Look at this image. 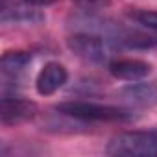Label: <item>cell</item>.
<instances>
[{"mask_svg": "<svg viewBox=\"0 0 157 157\" xmlns=\"http://www.w3.org/2000/svg\"><path fill=\"white\" fill-rule=\"evenodd\" d=\"M118 43L128 48H153L157 46V35H148L140 32H129L118 37Z\"/></svg>", "mask_w": 157, "mask_h": 157, "instance_id": "30bf717a", "label": "cell"}, {"mask_svg": "<svg viewBox=\"0 0 157 157\" xmlns=\"http://www.w3.org/2000/svg\"><path fill=\"white\" fill-rule=\"evenodd\" d=\"M0 21L4 24H39L44 21V15L26 0H17L15 4L2 0V4H0Z\"/></svg>", "mask_w": 157, "mask_h": 157, "instance_id": "5b68a950", "label": "cell"}, {"mask_svg": "<svg viewBox=\"0 0 157 157\" xmlns=\"http://www.w3.org/2000/svg\"><path fill=\"white\" fill-rule=\"evenodd\" d=\"M124 102L137 107H151L157 104V82L129 83L117 93Z\"/></svg>", "mask_w": 157, "mask_h": 157, "instance_id": "52a82bcc", "label": "cell"}, {"mask_svg": "<svg viewBox=\"0 0 157 157\" xmlns=\"http://www.w3.org/2000/svg\"><path fill=\"white\" fill-rule=\"evenodd\" d=\"M78 4H82L83 8H104L109 4V0H76Z\"/></svg>", "mask_w": 157, "mask_h": 157, "instance_id": "7c38bea8", "label": "cell"}, {"mask_svg": "<svg viewBox=\"0 0 157 157\" xmlns=\"http://www.w3.org/2000/svg\"><path fill=\"white\" fill-rule=\"evenodd\" d=\"M107 155L117 157H155L157 155V129L124 131L113 137L105 148Z\"/></svg>", "mask_w": 157, "mask_h": 157, "instance_id": "6da1fadb", "label": "cell"}, {"mask_svg": "<svg viewBox=\"0 0 157 157\" xmlns=\"http://www.w3.org/2000/svg\"><path fill=\"white\" fill-rule=\"evenodd\" d=\"M109 72L122 82H140L151 72V65L142 59H118L109 63Z\"/></svg>", "mask_w": 157, "mask_h": 157, "instance_id": "ba28073f", "label": "cell"}, {"mask_svg": "<svg viewBox=\"0 0 157 157\" xmlns=\"http://www.w3.org/2000/svg\"><path fill=\"white\" fill-rule=\"evenodd\" d=\"M37 115V104L17 98V96H4L0 102V122L4 126H17L32 120Z\"/></svg>", "mask_w": 157, "mask_h": 157, "instance_id": "277c9868", "label": "cell"}, {"mask_svg": "<svg viewBox=\"0 0 157 157\" xmlns=\"http://www.w3.org/2000/svg\"><path fill=\"white\" fill-rule=\"evenodd\" d=\"M59 113L80 118V120H94V122H128L131 120V113L128 109L94 102H65L56 107Z\"/></svg>", "mask_w": 157, "mask_h": 157, "instance_id": "7a4b0ae2", "label": "cell"}, {"mask_svg": "<svg viewBox=\"0 0 157 157\" xmlns=\"http://www.w3.org/2000/svg\"><path fill=\"white\" fill-rule=\"evenodd\" d=\"M68 48L82 59L93 63H105L115 54V43L96 33H74L67 41Z\"/></svg>", "mask_w": 157, "mask_h": 157, "instance_id": "3957f363", "label": "cell"}, {"mask_svg": "<svg viewBox=\"0 0 157 157\" xmlns=\"http://www.w3.org/2000/svg\"><path fill=\"white\" fill-rule=\"evenodd\" d=\"M30 63L32 56L28 52H6L0 61V68H2L4 78H17L26 70Z\"/></svg>", "mask_w": 157, "mask_h": 157, "instance_id": "9c48e42d", "label": "cell"}, {"mask_svg": "<svg viewBox=\"0 0 157 157\" xmlns=\"http://www.w3.org/2000/svg\"><path fill=\"white\" fill-rule=\"evenodd\" d=\"M68 80V72L61 63L50 61L46 63L41 72L37 74V80H35V89L41 96H50L54 93H57Z\"/></svg>", "mask_w": 157, "mask_h": 157, "instance_id": "8992f818", "label": "cell"}, {"mask_svg": "<svg viewBox=\"0 0 157 157\" xmlns=\"http://www.w3.org/2000/svg\"><path fill=\"white\" fill-rule=\"evenodd\" d=\"M128 17L133 22H137L140 28L157 33V11H153V10H133V11H128Z\"/></svg>", "mask_w": 157, "mask_h": 157, "instance_id": "8fae6325", "label": "cell"}]
</instances>
